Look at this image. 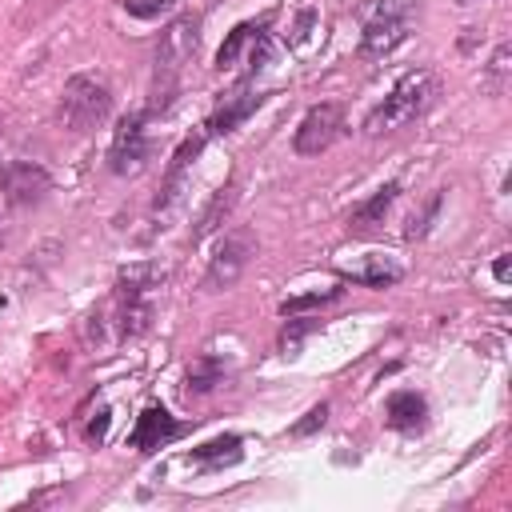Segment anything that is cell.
I'll use <instances>...</instances> for the list:
<instances>
[{"label":"cell","instance_id":"obj_4","mask_svg":"<svg viewBox=\"0 0 512 512\" xmlns=\"http://www.w3.org/2000/svg\"><path fill=\"white\" fill-rule=\"evenodd\" d=\"M268 52H272V36H268V16L264 20H244L228 32V40L220 44L216 52V68L220 72H244V76H256L264 64H268Z\"/></svg>","mask_w":512,"mask_h":512},{"label":"cell","instance_id":"obj_24","mask_svg":"<svg viewBox=\"0 0 512 512\" xmlns=\"http://www.w3.org/2000/svg\"><path fill=\"white\" fill-rule=\"evenodd\" d=\"M496 280H508V256L496 260Z\"/></svg>","mask_w":512,"mask_h":512},{"label":"cell","instance_id":"obj_18","mask_svg":"<svg viewBox=\"0 0 512 512\" xmlns=\"http://www.w3.org/2000/svg\"><path fill=\"white\" fill-rule=\"evenodd\" d=\"M220 380H224V364H220L216 356H200V360H192V364H188V372H184V384H188V392H192V396L212 392Z\"/></svg>","mask_w":512,"mask_h":512},{"label":"cell","instance_id":"obj_7","mask_svg":"<svg viewBox=\"0 0 512 512\" xmlns=\"http://www.w3.org/2000/svg\"><path fill=\"white\" fill-rule=\"evenodd\" d=\"M344 132V104L336 100H324V104H312L304 112V120L296 124V136H292V152L296 156H320L328 152Z\"/></svg>","mask_w":512,"mask_h":512},{"label":"cell","instance_id":"obj_11","mask_svg":"<svg viewBox=\"0 0 512 512\" xmlns=\"http://www.w3.org/2000/svg\"><path fill=\"white\" fill-rule=\"evenodd\" d=\"M336 268H340V276H348L352 284H364V288H388L404 276L400 260L388 256V252H364V256H352V260H340Z\"/></svg>","mask_w":512,"mask_h":512},{"label":"cell","instance_id":"obj_9","mask_svg":"<svg viewBox=\"0 0 512 512\" xmlns=\"http://www.w3.org/2000/svg\"><path fill=\"white\" fill-rule=\"evenodd\" d=\"M408 36V8L400 0H384L376 4V12L364 20V36H360V52L364 56H388L404 44Z\"/></svg>","mask_w":512,"mask_h":512},{"label":"cell","instance_id":"obj_17","mask_svg":"<svg viewBox=\"0 0 512 512\" xmlns=\"http://www.w3.org/2000/svg\"><path fill=\"white\" fill-rule=\"evenodd\" d=\"M240 436H216V440H208V444H200V448H192L188 452V464H196V468H204V472H216V468H224V464H236L240 460Z\"/></svg>","mask_w":512,"mask_h":512},{"label":"cell","instance_id":"obj_14","mask_svg":"<svg viewBox=\"0 0 512 512\" xmlns=\"http://www.w3.org/2000/svg\"><path fill=\"white\" fill-rule=\"evenodd\" d=\"M204 140H208V132H196V136H188V140L172 152V164H168V172H164V188H160V200H156V216H164V212L180 200V188H184V180H188V168H192L196 156L204 152Z\"/></svg>","mask_w":512,"mask_h":512},{"label":"cell","instance_id":"obj_16","mask_svg":"<svg viewBox=\"0 0 512 512\" xmlns=\"http://www.w3.org/2000/svg\"><path fill=\"white\" fill-rule=\"evenodd\" d=\"M384 416L396 432H420L424 420H428V404L420 392H392L388 404H384Z\"/></svg>","mask_w":512,"mask_h":512},{"label":"cell","instance_id":"obj_2","mask_svg":"<svg viewBox=\"0 0 512 512\" xmlns=\"http://www.w3.org/2000/svg\"><path fill=\"white\" fill-rule=\"evenodd\" d=\"M112 112V88L104 76L96 72H76L64 80L60 88V104H56V116L68 132H92L96 124H104Z\"/></svg>","mask_w":512,"mask_h":512},{"label":"cell","instance_id":"obj_22","mask_svg":"<svg viewBox=\"0 0 512 512\" xmlns=\"http://www.w3.org/2000/svg\"><path fill=\"white\" fill-rule=\"evenodd\" d=\"M176 0H124V12L136 20H156L160 12H168Z\"/></svg>","mask_w":512,"mask_h":512},{"label":"cell","instance_id":"obj_20","mask_svg":"<svg viewBox=\"0 0 512 512\" xmlns=\"http://www.w3.org/2000/svg\"><path fill=\"white\" fill-rule=\"evenodd\" d=\"M232 204H236V188H232V184L216 188V196H212V204L204 208V216H200V224H196L192 240H200V236H208L212 228H220V216H228V208H232Z\"/></svg>","mask_w":512,"mask_h":512},{"label":"cell","instance_id":"obj_3","mask_svg":"<svg viewBox=\"0 0 512 512\" xmlns=\"http://www.w3.org/2000/svg\"><path fill=\"white\" fill-rule=\"evenodd\" d=\"M164 272L160 268H128L116 280V336L136 340L152 324V296L160 288Z\"/></svg>","mask_w":512,"mask_h":512},{"label":"cell","instance_id":"obj_5","mask_svg":"<svg viewBox=\"0 0 512 512\" xmlns=\"http://www.w3.org/2000/svg\"><path fill=\"white\" fill-rule=\"evenodd\" d=\"M192 52H196V20L192 16H180V20H172L160 32V48H156V100L160 96L172 100L176 76L192 60Z\"/></svg>","mask_w":512,"mask_h":512},{"label":"cell","instance_id":"obj_12","mask_svg":"<svg viewBox=\"0 0 512 512\" xmlns=\"http://www.w3.org/2000/svg\"><path fill=\"white\" fill-rule=\"evenodd\" d=\"M188 432V424H180V420H172L160 404H152V408H144L140 416H136V428H132V448L136 452H156V448H164V444H172V440H180Z\"/></svg>","mask_w":512,"mask_h":512},{"label":"cell","instance_id":"obj_15","mask_svg":"<svg viewBox=\"0 0 512 512\" xmlns=\"http://www.w3.org/2000/svg\"><path fill=\"white\" fill-rule=\"evenodd\" d=\"M396 192H400V184H396V180L380 184V188H376L368 200H360V204L348 212V228H352V232H372L376 224H384V212L392 208Z\"/></svg>","mask_w":512,"mask_h":512},{"label":"cell","instance_id":"obj_10","mask_svg":"<svg viewBox=\"0 0 512 512\" xmlns=\"http://www.w3.org/2000/svg\"><path fill=\"white\" fill-rule=\"evenodd\" d=\"M0 188L12 208H28V204H40L44 192H52V172L36 160H8L0 168Z\"/></svg>","mask_w":512,"mask_h":512},{"label":"cell","instance_id":"obj_23","mask_svg":"<svg viewBox=\"0 0 512 512\" xmlns=\"http://www.w3.org/2000/svg\"><path fill=\"white\" fill-rule=\"evenodd\" d=\"M324 420H328V404H316V408H308V416L300 424H292V436H308V432L324 428Z\"/></svg>","mask_w":512,"mask_h":512},{"label":"cell","instance_id":"obj_21","mask_svg":"<svg viewBox=\"0 0 512 512\" xmlns=\"http://www.w3.org/2000/svg\"><path fill=\"white\" fill-rule=\"evenodd\" d=\"M316 324H320V320H300V324H288V328L280 332V348H284V356H296V352H300V340H304L308 332H316Z\"/></svg>","mask_w":512,"mask_h":512},{"label":"cell","instance_id":"obj_8","mask_svg":"<svg viewBox=\"0 0 512 512\" xmlns=\"http://www.w3.org/2000/svg\"><path fill=\"white\" fill-rule=\"evenodd\" d=\"M148 112H128L116 132H112V144H108V168L116 176H136L148 156H152V144H148Z\"/></svg>","mask_w":512,"mask_h":512},{"label":"cell","instance_id":"obj_19","mask_svg":"<svg viewBox=\"0 0 512 512\" xmlns=\"http://www.w3.org/2000/svg\"><path fill=\"white\" fill-rule=\"evenodd\" d=\"M340 296H344V288H340V284H332V288H312V292H296V296L280 300V316H300V312H308V308L336 304Z\"/></svg>","mask_w":512,"mask_h":512},{"label":"cell","instance_id":"obj_13","mask_svg":"<svg viewBox=\"0 0 512 512\" xmlns=\"http://www.w3.org/2000/svg\"><path fill=\"white\" fill-rule=\"evenodd\" d=\"M264 100H268V92H256V88H236V92H228V96L212 108V116H208V136H228V132H236Z\"/></svg>","mask_w":512,"mask_h":512},{"label":"cell","instance_id":"obj_6","mask_svg":"<svg viewBox=\"0 0 512 512\" xmlns=\"http://www.w3.org/2000/svg\"><path fill=\"white\" fill-rule=\"evenodd\" d=\"M252 256H256V236H252L248 228H232V232H224V240L216 244L212 260H208L204 288H208V292L232 288V284L244 276V268L252 264Z\"/></svg>","mask_w":512,"mask_h":512},{"label":"cell","instance_id":"obj_25","mask_svg":"<svg viewBox=\"0 0 512 512\" xmlns=\"http://www.w3.org/2000/svg\"><path fill=\"white\" fill-rule=\"evenodd\" d=\"M0 240H4V228H0Z\"/></svg>","mask_w":512,"mask_h":512},{"label":"cell","instance_id":"obj_1","mask_svg":"<svg viewBox=\"0 0 512 512\" xmlns=\"http://www.w3.org/2000/svg\"><path fill=\"white\" fill-rule=\"evenodd\" d=\"M432 96H436V76L428 68H416V72L400 76L392 84V92L364 116V132L368 136H384V132H396L404 124H412L416 116L428 112Z\"/></svg>","mask_w":512,"mask_h":512}]
</instances>
